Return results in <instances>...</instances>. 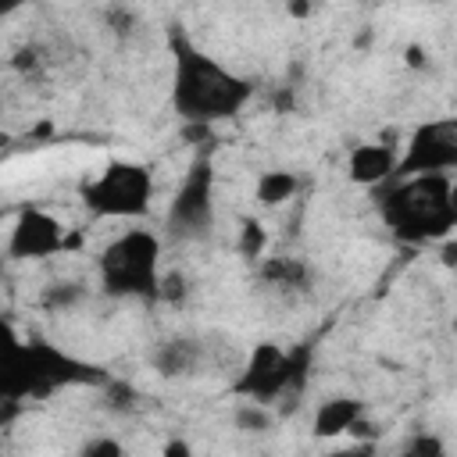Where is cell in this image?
<instances>
[{
  "label": "cell",
  "instance_id": "6da1fadb",
  "mask_svg": "<svg viewBox=\"0 0 457 457\" xmlns=\"http://www.w3.org/2000/svg\"><path fill=\"white\" fill-rule=\"evenodd\" d=\"M243 100H246V86L239 79H232L214 61L182 50L175 75V107L186 118H218L236 111Z\"/></svg>",
  "mask_w": 457,
  "mask_h": 457
},
{
  "label": "cell",
  "instance_id": "7a4b0ae2",
  "mask_svg": "<svg viewBox=\"0 0 457 457\" xmlns=\"http://www.w3.org/2000/svg\"><path fill=\"white\" fill-rule=\"evenodd\" d=\"M386 218L396 232L421 239V236H436V232H450L453 225V204H450V182L443 171H432L418 182L400 186L389 204H386Z\"/></svg>",
  "mask_w": 457,
  "mask_h": 457
},
{
  "label": "cell",
  "instance_id": "3957f363",
  "mask_svg": "<svg viewBox=\"0 0 457 457\" xmlns=\"http://www.w3.org/2000/svg\"><path fill=\"white\" fill-rule=\"evenodd\" d=\"M100 271L111 293H150L157 282V239L146 232L121 236L104 253Z\"/></svg>",
  "mask_w": 457,
  "mask_h": 457
},
{
  "label": "cell",
  "instance_id": "277c9868",
  "mask_svg": "<svg viewBox=\"0 0 457 457\" xmlns=\"http://www.w3.org/2000/svg\"><path fill=\"white\" fill-rule=\"evenodd\" d=\"M86 200L100 214H114V218L139 214L146 211L150 200V175L139 164H111L100 179L86 186Z\"/></svg>",
  "mask_w": 457,
  "mask_h": 457
},
{
  "label": "cell",
  "instance_id": "5b68a950",
  "mask_svg": "<svg viewBox=\"0 0 457 457\" xmlns=\"http://www.w3.org/2000/svg\"><path fill=\"white\" fill-rule=\"evenodd\" d=\"M457 161V143L450 125H428L418 132V139L411 143V154L400 161V175H432V171H446Z\"/></svg>",
  "mask_w": 457,
  "mask_h": 457
},
{
  "label": "cell",
  "instance_id": "8992f818",
  "mask_svg": "<svg viewBox=\"0 0 457 457\" xmlns=\"http://www.w3.org/2000/svg\"><path fill=\"white\" fill-rule=\"evenodd\" d=\"M64 246V228L43 214V211H25L11 232V253L29 261V257H50Z\"/></svg>",
  "mask_w": 457,
  "mask_h": 457
},
{
  "label": "cell",
  "instance_id": "52a82bcc",
  "mask_svg": "<svg viewBox=\"0 0 457 457\" xmlns=\"http://www.w3.org/2000/svg\"><path fill=\"white\" fill-rule=\"evenodd\" d=\"M207 175H193L186 186H182V193H179V200H175V207H171V214H175V221L179 225H189V228H196V225H204L207 221Z\"/></svg>",
  "mask_w": 457,
  "mask_h": 457
},
{
  "label": "cell",
  "instance_id": "ba28073f",
  "mask_svg": "<svg viewBox=\"0 0 457 457\" xmlns=\"http://www.w3.org/2000/svg\"><path fill=\"white\" fill-rule=\"evenodd\" d=\"M350 171L357 182H378L393 171V150L389 146H357L350 157Z\"/></svg>",
  "mask_w": 457,
  "mask_h": 457
},
{
  "label": "cell",
  "instance_id": "9c48e42d",
  "mask_svg": "<svg viewBox=\"0 0 457 457\" xmlns=\"http://www.w3.org/2000/svg\"><path fill=\"white\" fill-rule=\"evenodd\" d=\"M357 418H361V407L353 400H325L314 414V425L321 436H336V432H350Z\"/></svg>",
  "mask_w": 457,
  "mask_h": 457
},
{
  "label": "cell",
  "instance_id": "30bf717a",
  "mask_svg": "<svg viewBox=\"0 0 457 457\" xmlns=\"http://www.w3.org/2000/svg\"><path fill=\"white\" fill-rule=\"evenodd\" d=\"M257 193H261L264 204H282V200L293 193V175H286V171H271V175H264V179L257 182Z\"/></svg>",
  "mask_w": 457,
  "mask_h": 457
},
{
  "label": "cell",
  "instance_id": "8fae6325",
  "mask_svg": "<svg viewBox=\"0 0 457 457\" xmlns=\"http://www.w3.org/2000/svg\"><path fill=\"white\" fill-rule=\"evenodd\" d=\"M25 0H0V14H11L14 7H21Z\"/></svg>",
  "mask_w": 457,
  "mask_h": 457
},
{
  "label": "cell",
  "instance_id": "7c38bea8",
  "mask_svg": "<svg viewBox=\"0 0 457 457\" xmlns=\"http://www.w3.org/2000/svg\"><path fill=\"white\" fill-rule=\"evenodd\" d=\"M286 4H289V7H293V11H296V14H303V11H307V7H311V0H286Z\"/></svg>",
  "mask_w": 457,
  "mask_h": 457
}]
</instances>
